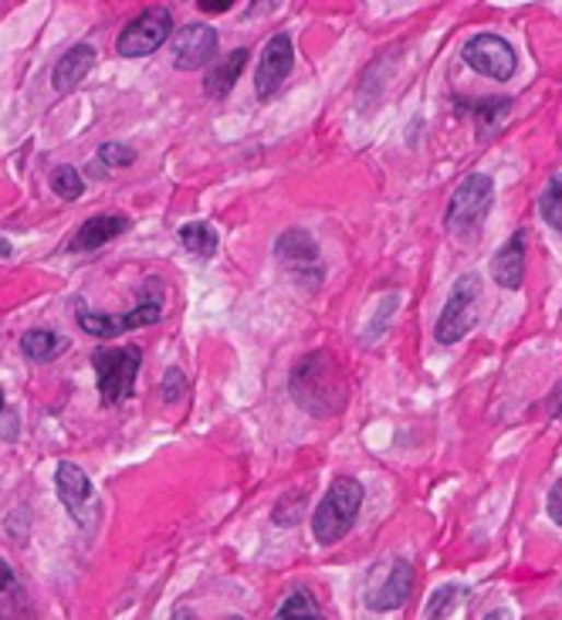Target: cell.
Wrapping results in <instances>:
<instances>
[{"mask_svg":"<svg viewBox=\"0 0 562 620\" xmlns=\"http://www.w3.org/2000/svg\"><path fill=\"white\" fill-rule=\"evenodd\" d=\"M289 390H292V400L305 413H312V418H332V413L342 410V403H346L342 373H339L332 353H326V350H315L292 366Z\"/></svg>","mask_w":562,"mask_h":620,"instance_id":"cell-1","label":"cell"},{"mask_svg":"<svg viewBox=\"0 0 562 620\" xmlns=\"http://www.w3.org/2000/svg\"><path fill=\"white\" fill-rule=\"evenodd\" d=\"M363 486L356 478H336L329 492L323 495V502L315 505V515H312V536L319 546H336L349 529L356 526L360 519V508H363Z\"/></svg>","mask_w":562,"mask_h":620,"instance_id":"cell-2","label":"cell"},{"mask_svg":"<svg viewBox=\"0 0 562 620\" xmlns=\"http://www.w3.org/2000/svg\"><path fill=\"white\" fill-rule=\"evenodd\" d=\"M491 203H495V180L488 174H468L461 187L450 194L444 214L447 231L461 241H471L475 234H481V224L491 214Z\"/></svg>","mask_w":562,"mask_h":620,"instance_id":"cell-3","label":"cell"},{"mask_svg":"<svg viewBox=\"0 0 562 620\" xmlns=\"http://www.w3.org/2000/svg\"><path fill=\"white\" fill-rule=\"evenodd\" d=\"M478 302H481V279L475 271L461 274L458 282H454L447 302H444V313L434 326V336L437 342H444V347H450V342L465 339L475 323H478Z\"/></svg>","mask_w":562,"mask_h":620,"instance_id":"cell-4","label":"cell"},{"mask_svg":"<svg viewBox=\"0 0 562 620\" xmlns=\"http://www.w3.org/2000/svg\"><path fill=\"white\" fill-rule=\"evenodd\" d=\"M139 363H143V350L139 347H105L95 350L92 366L98 376V394L105 403H119L132 394Z\"/></svg>","mask_w":562,"mask_h":620,"instance_id":"cell-5","label":"cell"},{"mask_svg":"<svg viewBox=\"0 0 562 620\" xmlns=\"http://www.w3.org/2000/svg\"><path fill=\"white\" fill-rule=\"evenodd\" d=\"M274 255L281 261L292 279L305 289H319L323 285V258H319V245L305 227H292L285 234H278L274 241Z\"/></svg>","mask_w":562,"mask_h":620,"instance_id":"cell-6","label":"cell"},{"mask_svg":"<svg viewBox=\"0 0 562 620\" xmlns=\"http://www.w3.org/2000/svg\"><path fill=\"white\" fill-rule=\"evenodd\" d=\"M150 292H153V282L147 285L143 302H139L132 313H126V316H98V313H89V308H79V326L89 336H98V339H113V336H122L129 329L156 326L163 319V295L150 299Z\"/></svg>","mask_w":562,"mask_h":620,"instance_id":"cell-7","label":"cell"},{"mask_svg":"<svg viewBox=\"0 0 562 620\" xmlns=\"http://www.w3.org/2000/svg\"><path fill=\"white\" fill-rule=\"evenodd\" d=\"M169 31H173V14L166 8H147L136 21H129L122 27L116 51L122 58H147V55H153L156 48L166 45Z\"/></svg>","mask_w":562,"mask_h":620,"instance_id":"cell-8","label":"cell"},{"mask_svg":"<svg viewBox=\"0 0 562 620\" xmlns=\"http://www.w3.org/2000/svg\"><path fill=\"white\" fill-rule=\"evenodd\" d=\"M461 58L468 68H475L478 75H484L491 82H508L518 68L515 48L505 38H499V34H475V38L465 42Z\"/></svg>","mask_w":562,"mask_h":620,"instance_id":"cell-9","label":"cell"},{"mask_svg":"<svg viewBox=\"0 0 562 620\" xmlns=\"http://www.w3.org/2000/svg\"><path fill=\"white\" fill-rule=\"evenodd\" d=\"M55 481H58V499H61V505L68 512H72V519L82 529H92L98 523V499L92 492L89 475L79 465H72V461H58Z\"/></svg>","mask_w":562,"mask_h":620,"instance_id":"cell-10","label":"cell"},{"mask_svg":"<svg viewBox=\"0 0 562 620\" xmlns=\"http://www.w3.org/2000/svg\"><path fill=\"white\" fill-rule=\"evenodd\" d=\"M413 594V566L407 560H390L373 573V583L366 590V607L370 610H397L410 600Z\"/></svg>","mask_w":562,"mask_h":620,"instance_id":"cell-11","label":"cell"},{"mask_svg":"<svg viewBox=\"0 0 562 620\" xmlns=\"http://www.w3.org/2000/svg\"><path fill=\"white\" fill-rule=\"evenodd\" d=\"M292 61H295V48H292V38L285 31H278L274 38H268L265 51H261V65L255 72V92L258 98H271L281 85H285L289 72H292Z\"/></svg>","mask_w":562,"mask_h":620,"instance_id":"cell-12","label":"cell"},{"mask_svg":"<svg viewBox=\"0 0 562 620\" xmlns=\"http://www.w3.org/2000/svg\"><path fill=\"white\" fill-rule=\"evenodd\" d=\"M214 55H218V31L210 24H200V21L184 24L177 38H173V65L184 68V72L203 68Z\"/></svg>","mask_w":562,"mask_h":620,"instance_id":"cell-13","label":"cell"},{"mask_svg":"<svg viewBox=\"0 0 562 620\" xmlns=\"http://www.w3.org/2000/svg\"><path fill=\"white\" fill-rule=\"evenodd\" d=\"M491 279L502 289L518 292L525 282V231H515L491 258Z\"/></svg>","mask_w":562,"mask_h":620,"instance_id":"cell-14","label":"cell"},{"mask_svg":"<svg viewBox=\"0 0 562 620\" xmlns=\"http://www.w3.org/2000/svg\"><path fill=\"white\" fill-rule=\"evenodd\" d=\"M126 227H129V221L122 218V214H98V218H89L79 231H75V237L68 241V251H95V248H102V245H109L113 237H119V234H126Z\"/></svg>","mask_w":562,"mask_h":620,"instance_id":"cell-15","label":"cell"},{"mask_svg":"<svg viewBox=\"0 0 562 620\" xmlns=\"http://www.w3.org/2000/svg\"><path fill=\"white\" fill-rule=\"evenodd\" d=\"M95 48L92 45H75L72 51H65L55 65V75H51V89L58 95H68L72 89H79V82L92 72L95 65Z\"/></svg>","mask_w":562,"mask_h":620,"instance_id":"cell-16","label":"cell"},{"mask_svg":"<svg viewBox=\"0 0 562 620\" xmlns=\"http://www.w3.org/2000/svg\"><path fill=\"white\" fill-rule=\"evenodd\" d=\"M244 65H248V48H237V51L224 55L221 61H214L207 68V75H203V92L210 98H224L237 85Z\"/></svg>","mask_w":562,"mask_h":620,"instance_id":"cell-17","label":"cell"},{"mask_svg":"<svg viewBox=\"0 0 562 620\" xmlns=\"http://www.w3.org/2000/svg\"><path fill=\"white\" fill-rule=\"evenodd\" d=\"M454 109L458 113H468L478 126V136H491L508 116L512 109V98H478V102H465V98H454Z\"/></svg>","mask_w":562,"mask_h":620,"instance_id":"cell-18","label":"cell"},{"mask_svg":"<svg viewBox=\"0 0 562 620\" xmlns=\"http://www.w3.org/2000/svg\"><path fill=\"white\" fill-rule=\"evenodd\" d=\"M65 350V339L51 329H31L21 336V353L34 363H48Z\"/></svg>","mask_w":562,"mask_h":620,"instance_id":"cell-19","label":"cell"},{"mask_svg":"<svg viewBox=\"0 0 562 620\" xmlns=\"http://www.w3.org/2000/svg\"><path fill=\"white\" fill-rule=\"evenodd\" d=\"M177 234H180V245H184L190 255H197V258H214V255H218V231L210 227V224L190 221V224H184Z\"/></svg>","mask_w":562,"mask_h":620,"instance_id":"cell-20","label":"cell"},{"mask_svg":"<svg viewBox=\"0 0 562 620\" xmlns=\"http://www.w3.org/2000/svg\"><path fill=\"white\" fill-rule=\"evenodd\" d=\"M274 620H326L319 604H315V597L305 590V587H295L285 600H281Z\"/></svg>","mask_w":562,"mask_h":620,"instance_id":"cell-21","label":"cell"},{"mask_svg":"<svg viewBox=\"0 0 562 620\" xmlns=\"http://www.w3.org/2000/svg\"><path fill=\"white\" fill-rule=\"evenodd\" d=\"M539 214L549 227L562 234V169L549 177L546 190L539 194Z\"/></svg>","mask_w":562,"mask_h":620,"instance_id":"cell-22","label":"cell"},{"mask_svg":"<svg viewBox=\"0 0 562 620\" xmlns=\"http://www.w3.org/2000/svg\"><path fill=\"white\" fill-rule=\"evenodd\" d=\"M51 190L61 197V200H79L85 194V180L75 166H55L51 169Z\"/></svg>","mask_w":562,"mask_h":620,"instance_id":"cell-23","label":"cell"},{"mask_svg":"<svg viewBox=\"0 0 562 620\" xmlns=\"http://www.w3.org/2000/svg\"><path fill=\"white\" fill-rule=\"evenodd\" d=\"M458 597H461V587H454V583H444V587L431 597L424 620H441V617H447V613L454 610V600H458Z\"/></svg>","mask_w":562,"mask_h":620,"instance_id":"cell-24","label":"cell"},{"mask_svg":"<svg viewBox=\"0 0 562 620\" xmlns=\"http://www.w3.org/2000/svg\"><path fill=\"white\" fill-rule=\"evenodd\" d=\"M136 160V150L122 147V143H105L98 147V166L102 169H116V166H129Z\"/></svg>","mask_w":562,"mask_h":620,"instance_id":"cell-25","label":"cell"},{"mask_svg":"<svg viewBox=\"0 0 562 620\" xmlns=\"http://www.w3.org/2000/svg\"><path fill=\"white\" fill-rule=\"evenodd\" d=\"M160 390H163V400H166V403H177V400L187 394V376L180 373V366H169V370H166Z\"/></svg>","mask_w":562,"mask_h":620,"instance_id":"cell-26","label":"cell"},{"mask_svg":"<svg viewBox=\"0 0 562 620\" xmlns=\"http://www.w3.org/2000/svg\"><path fill=\"white\" fill-rule=\"evenodd\" d=\"M546 508H549V519H552L555 526H562V478L549 489V502H546Z\"/></svg>","mask_w":562,"mask_h":620,"instance_id":"cell-27","label":"cell"},{"mask_svg":"<svg viewBox=\"0 0 562 620\" xmlns=\"http://www.w3.org/2000/svg\"><path fill=\"white\" fill-rule=\"evenodd\" d=\"M17 587V576H14V570L0 560V594H11Z\"/></svg>","mask_w":562,"mask_h":620,"instance_id":"cell-28","label":"cell"},{"mask_svg":"<svg viewBox=\"0 0 562 620\" xmlns=\"http://www.w3.org/2000/svg\"><path fill=\"white\" fill-rule=\"evenodd\" d=\"M197 8L207 14H224V11H231V0H200Z\"/></svg>","mask_w":562,"mask_h":620,"instance_id":"cell-29","label":"cell"},{"mask_svg":"<svg viewBox=\"0 0 562 620\" xmlns=\"http://www.w3.org/2000/svg\"><path fill=\"white\" fill-rule=\"evenodd\" d=\"M552 418L555 421H562V387L555 390V397H552Z\"/></svg>","mask_w":562,"mask_h":620,"instance_id":"cell-30","label":"cell"},{"mask_svg":"<svg viewBox=\"0 0 562 620\" xmlns=\"http://www.w3.org/2000/svg\"><path fill=\"white\" fill-rule=\"evenodd\" d=\"M481 620H515V617H512L508 610H502V607H499V610H491V613H484Z\"/></svg>","mask_w":562,"mask_h":620,"instance_id":"cell-31","label":"cell"},{"mask_svg":"<svg viewBox=\"0 0 562 620\" xmlns=\"http://www.w3.org/2000/svg\"><path fill=\"white\" fill-rule=\"evenodd\" d=\"M173 620H197L190 610H177V613H173ZM224 620H241V617H224Z\"/></svg>","mask_w":562,"mask_h":620,"instance_id":"cell-32","label":"cell"}]
</instances>
